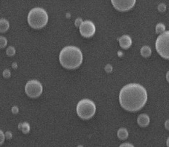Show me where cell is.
Listing matches in <instances>:
<instances>
[{
    "mask_svg": "<svg viewBox=\"0 0 169 147\" xmlns=\"http://www.w3.org/2000/svg\"><path fill=\"white\" fill-rule=\"evenodd\" d=\"M147 98V92L143 86L136 83H130L121 89L119 101L125 110L135 112L144 106Z\"/></svg>",
    "mask_w": 169,
    "mask_h": 147,
    "instance_id": "obj_1",
    "label": "cell"
},
{
    "mask_svg": "<svg viewBox=\"0 0 169 147\" xmlns=\"http://www.w3.org/2000/svg\"><path fill=\"white\" fill-rule=\"evenodd\" d=\"M83 56L80 49L75 46L63 47L59 54V62L66 69H76L80 66Z\"/></svg>",
    "mask_w": 169,
    "mask_h": 147,
    "instance_id": "obj_2",
    "label": "cell"
},
{
    "mask_svg": "<svg viewBox=\"0 0 169 147\" xmlns=\"http://www.w3.org/2000/svg\"><path fill=\"white\" fill-rule=\"evenodd\" d=\"M28 23L34 29L44 28L48 22L47 13L41 7H35L28 14Z\"/></svg>",
    "mask_w": 169,
    "mask_h": 147,
    "instance_id": "obj_3",
    "label": "cell"
},
{
    "mask_svg": "<svg viewBox=\"0 0 169 147\" xmlns=\"http://www.w3.org/2000/svg\"><path fill=\"white\" fill-rule=\"evenodd\" d=\"M77 114L82 120H89L95 115L96 104L89 99H82L77 105Z\"/></svg>",
    "mask_w": 169,
    "mask_h": 147,
    "instance_id": "obj_4",
    "label": "cell"
},
{
    "mask_svg": "<svg viewBox=\"0 0 169 147\" xmlns=\"http://www.w3.org/2000/svg\"><path fill=\"white\" fill-rule=\"evenodd\" d=\"M168 43H169V32H163L160 34L157 38L155 41V48L158 54L163 58L164 59H169L168 51Z\"/></svg>",
    "mask_w": 169,
    "mask_h": 147,
    "instance_id": "obj_5",
    "label": "cell"
},
{
    "mask_svg": "<svg viewBox=\"0 0 169 147\" xmlns=\"http://www.w3.org/2000/svg\"><path fill=\"white\" fill-rule=\"evenodd\" d=\"M42 84L38 80H30L25 86V93L31 98H37L39 97L42 95Z\"/></svg>",
    "mask_w": 169,
    "mask_h": 147,
    "instance_id": "obj_6",
    "label": "cell"
},
{
    "mask_svg": "<svg viewBox=\"0 0 169 147\" xmlns=\"http://www.w3.org/2000/svg\"><path fill=\"white\" fill-rule=\"evenodd\" d=\"M80 33L84 38H90L95 34L96 31V26L90 20H84L79 27Z\"/></svg>",
    "mask_w": 169,
    "mask_h": 147,
    "instance_id": "obj_7",
    "label": "cell"
},
{
    "mask_svg": "<svg viewBox=\"0 0 169 147\" xmlns=\"http://www.w3.org/2000/svg\"><path fill=\"white\" fill-rule=\"evenodd\" d=\"M136 0H111L114 8L120 12H127L134 7Z\"/></svg>",
    "mask_w": 169,
    "mask_h": 147,
    "instance_id": "obj_8",
    "label": "cell"
},
{
    "mask_svg": "<svg viewBox=\"0 0 169 147\" xmlns=\"http://www.w3.org/2000/svg\"><path fill=\"white\" fill-rule=\"evenodd\" d=\"M120 46L124 50H127L132 45V39L129 35H123L119 39Z\"/></svg>",
    "mask_w": 169,
    "mask_h": 147,
    "instance_id": "obj_9",
    "label": "cell"
},
{
    "mask_svg": "<svg viewBox=\"0 0 169 147\" xmlns=\"http://www.w3.org/2000/svg\"><path fill=\"white\" fill-rule=\"evenodd\" d=\"M137 122L141 127H147L150 122V119L146 114H142L138 117Z\"/></svg>",
    "mask_w": 169,
    "mask_h": 147,
    "instance_id": "obj_10",
    "label": "cell"
},
{
    "mask_svg": "<svg viewBox=\"0 0 169 147\" xmlns=\"http://www.w3.org/2000/svg\"><path fill=\"white\" fill-rule=\"evenodd\" d=\"M10 29V23L7 19H0V33H5Z\"/></svg>",
    "mask_w": 169,
    "mask_h": 147,
    "instance_id": "obj_11",
    "label": "cell"
},
{
    "mask_svg": "<svg viewBox=\"0 0 169 147\" xmlns=\"http://www.w3.org/2000/svg\"><path fill=\"white\" fill-rule=\"evenodd\" d=\"M140 54L144 58H149L152 55V49L148 45H144L141 48Z\"/></svg>",
    "mask_w": 169,
    "mask_h": 147,
    "instance_id": "obj_12",
    "label": "cell"
},
{
    "mask_svg": "<svg viewBox=\"0 0 169 147\" xmlns=\"http://www.w3.org/2000/svg\"><path fill=\"white\" fill-rule=\"evenodd\" d=\"M117 135H118V137L119 139H120V140H125L128 137V132H127V129L122 127V128H120L118 130Z\"/></svg>",
    "mask_w": 169,
    "mask_h": 147,
    "instance_id": "obj_13",
    "label": "cell"
},
{
    "mask_svg": "<svg viewBox=\"0 0 169 147\" xmlns=\"http://www.w3.org/2000/svg\"><path fill=\"white\" fill-rule=\"evenodd\" d=\"M165 32V26L162 23H159L156 25L155 27V32L158 34H161Z\"/></svg>",
    "mask_w": 169,
    "mask_h": 147,
    "instance_id": "obj_14",
    "label": "cell"
},
{
    "mask_svg": "<svg viewBox=\"0 0 169 147\" xmlns=\"http://www.w3.org/2000/svg\"><path fill=\"white\" fill-rule=\"evenodd\" d=\"M30 125L28 122H22V127H21V131L23 132V133L24 134H28V133L30 132Z\"/></svg>",
    "mask_w": 169,
    "mask_h": 147,
    "instance_id": "obj_15",
    "label": "cell"
},
{
    "mask_svg": "<svg viewBox=\"0 0 169 147\" xmlns=\"http://www.w3.org/2000/svg\"><path fill=\"white\" fill-rule=\"evenodd\" d=\"M15 47H13V46H10V47H7V50H6V55H7V56H9V57H13V56H14L15 55Z\"/></svg>",
    "mask_w": 169,
    "mask_h": 147,
    "instance_id": "obj_16",
    "label": "cell"
},
{
    "mask_svg": "<svg viewBox=\"0 0 169 147\" xmlns=\"http://www.w3.org/2000/svg\"><path fill=\"white\" fill-rule=\"evenodd\" d=\"M7 45V39L4 37H0V49L4 48Z\"/></svg>",
    "mask_w": 169,
    "mask_h": 147,
    "instance_id": "obj_17",
    "label": "cell"
},
{
    "mask_svg": "<svg viewBox=\"0 0 169 147\" xmlns=\"http://www.w3.org/2000/svg\"><path fill=\"white\" fill-rule=\"evenodd\" d=\"M166 9V5H165V4H163V3H161V4L158 6V10L160 13H164V12H165Z\"/></svg>",
    "mask_w": 169,
    "mask_h": 147,
    "instance_id": "obj_18",
    "label": "cell"
},
{
    "mask_svg": "<svg viewBox=\"0 0 169 147\" xmlns=\"http://www.w3.org/2000/svg\"><path fill=\"white\" fill-rule=\"evenodd\" d=\"M2 75H3V77L5 79H9L10 77H11V72H10V71L9 70V69H4V71H3V73H2Z\"/></svg>",
    "mask_w": 169,
    "mask_h": 147,
    "instance_id": "obj_19",
    "label": "cell"
},
{
    "mask_svg": "<svg viewBox=\"0 0 169 147\" xmlns=\"http://www.w3.org/2000/svg\"><path fill=\"white\" fill-rule=\"evenodd\" d=\"M104 70H105V72H106V73H111V72L113 71V67H112V65L107 64L104 67Z\"/></svg>",
    "mask_w": 169,
    "mask_h": 147,
    "instance_id": "obj_20",
    "label": "cell"
},
{
    "mask_svg": "<svg viewBox=\"0 0 169 147\" xmlns=\"http://www.w3.org/2000/svg\"><path fill=\"white\" fill-rule=\"evenodd\" d=\"M4 140H5V137H4V133H3L2 130H0V146L4 143Z\"/></svg>",
    "mask_w": 169,
    "mask_h": 147,
    "instance_id": "obj_21",
    "label": "cell"
},
{
    "mask_svg": "<svg viewBox=\"0 0 169 147\" xmlns=\"http://www.w3.org/2000/svg\"><path fill=\"white\" fill-rule=\"evenodd\" d=\"M83 22V20H82L81 18H77L75 20V25L76 27H80V26L81 25V23Z\"/></svg>",
    "mask_w": 169,
    "mask_h": 147,
    "instance_id": "obj_22",
    "label": "cell"
},
{
    "mask_svg": "<svg viewBox=\"0 0 169 147\" xmlns=\"http://www.w3.org/2000/svg\"><path fill=\"white\" fill-rule=\"evenodd\" d=\"M4 137H5L6 139L7 140H10L13 138V133L10 131H7L5 133H4Z\"/></svg>",
    "mask_w": 169,
    "mask_h": 147,
    "instance_id": "obj_23",
    "label": "cell"
},
{
    "mask_svg": "<svg viewBox=\"0 0 169 147\" xmlns=\"http://www.w3.org/2000/svg\"><path fill=\"white\" fill-rule=\"evenodd\" d=\"M11 111H12V113H13V114H17L19 112V109H18V106H13V108H12Z\"/></svg>",
    "mask_w": 169,
    "mask_h": 147,
    "instance_id": "obj_24",
    "label": "cell"
},
{
    "mask_svg": "<svg viewBox=\"0 0 169 147\" xmlns=\"http://www.w3.org/2000/svg\"><path fill=\"white\" fill-rule=\"evenodd\" d=\"M120 147H123V146H133V144H131V143H123V144H121Z\"/></svg>",
    "mask_w": 169,
    "mask_h": 147,
    "instance_id": "obj_25",
    "label": "cell"
},
{
    "mask_svg": "<svg viewBox=\"0 0 169 147\" xmlns=\"http://www.w3.org/2000/svg\"><path fill=\"white\" fill-rule=\"evenodd\" d=\"M12 67H13V69H16L18 68V65H17V63L15 62V63H13V64H12Z\"/></svg>",
    "mask_w": 169,
    "mask_h": 147,
    "instance_id": "obj_26",
    "label": "cell"
},
{
    "mask_svg": "<svg viewBox=\"0 0 169 147\" xmlns=\"http://www.w3.org/2000/svg\"><path fill=\"white\" fill-rule=\"evenodd\" d=\"M165 129H167V130H168V120H167L166 122H165Z\"/></svg>",
    "mask_w": 169,
    "mask_h": 147,
    "instance_id": "obj_27",
    "label": "cell"
},
{
    "mask_svg": "<svg viewBox=\"0 0 169 147\" xmlns=\"http://www.w3.org/2000/svg\"><path fill=\"white\" fill-rule=\"evenodd\" d=\"M18 129H19V130H21V127H22V122H21V123H19V124H18Z\"/></svg>",
    "mask_w": 169,
    "mask_h": 147,
    "instance_id": "obj_28",
    "label": "cell"
},
{
    "mask_svg": "<svg viewBox=\"0 0 169 147\" xmlns=\"http://www.w3.org/2000/svg\"><path fill=\"white\" fill-rule=\"evenodd\" d=\"M123 53V52H121V51H119V52H118V56H122V55H123V53Z\"/></svg>",
    "mask_w": 169,
    "mask_h": 147,
    "instance_id": "obj_29",
    "label": "cell"
},
{
    "mask_svg": "<svg viewBox=\"0 0 169 147\" xmlns=\"http://www.w3.org/2000/svg\"><path fill=\"white\" fill-rule=\"evenodd\" d=\"M166 77H167V81L168 82V72L167 73V76H166Z\"/></svg>",
    "mask_w": 169,
    "mask_h": 147,
    "instance_id": "obj_30",
    "label": "cell"
}]
</instances>
